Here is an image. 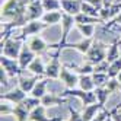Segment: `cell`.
<instances>
[{
  "label": "cell",
  "mask_w": 121,
  "mask_h": 121,
  "mask_svg": "<svg viewBox=\"0 0 121 121\" xmlns=\"http://www.w3.org/2000/svg\"><path fill=\"white\" fill-rule=\"evenodd\" d=\"M108 45L109 44H105L99 39H95L92 47L89 48V51L83 56V61L89 63V64H93L96 66L98 63L107 60V50H108Z\"/></svg>",
  "instance_id": "obj_1"
},
{
  "label": "cell",
  "mask_w": 121,
  "mask_h": 121,
  "mask_svg": "<svg viewBox=\"0 0 121 121\" xmlns=\"http://www.w3.org/2000/svg\"><path fill=\"white\" fill-rule=\"evenodd\" d=\"M45 28H48V25L44 23L41 19L39 21H28L22 28H19V35H16V38L26 41L28 38H31L34 35H39V32L44 31Z\"/></svg>",
  "instance_id": "obj_2"
},
{
  "label": "cell",
  "mask_w": 121,
  "mask_h": 121,
  "mask_svg": "<svg viewBox=\"0 0 121 121\" xmlns=\"http://www.w3.org/2000/svg\"><path fill=\"white\" fill-rule=\"evenodd\" d=\"M22 39H18L16 37H10L7 38L4 42H0V47H2V56H6L9 58H18L21 54V50L23 45Z\"/></svg>",
  "instance_id": "obj_3"
},
{
  "label": "cell",
  "mask_w": 121,
  "mask_h": 121,
  "mask_svg": "<svg viewBox=\"0 0 121 121\" xmlns=\"http://www.w3.org/2000/svg\"><path fill=\"white\" fill-rule=\"evenodd\" d=\"M0 66L2 69L6 72L7 77L12 80V79H18L19 76L23 74V70L19 66L18 58H9L6 56H0Z\"/></svg>",
  "instance_id": "obj_4"
},
{
  "label": "cell",
  "mask_w": 121,
  "mask_h": 121,
  "mask_svg": "<svg viewBox=\"0 0 121 121\" xmlns=\"http://www.w3.org/2000/svg\"><path fill=\"white\" fill-rule=\"evenodd\" d=\"M60 95H61V96H64V98H72V96L79 98L83 107H85V105H91V104L96 102V95H95V91L86 92V91H82V89H79V88H74V89H64Z\"/></svg>",
  "instance_id": "obj_5"
},
{
  "label": "cell",
  "mask_w": 121,
  "mask_h": 121,
  "mask_svg": "<svg viewBox=\"0 0 121 121\" xmlns=\"http://www.w3.org/2000/svg\"><path fill=\"white\" fill-rule=\"evenodd\" d=\"M79 77L80 76L76 72L70 70L69 67H66L63 64V69H61V73H60L58 80L64 85L66 89H74V88H77V85H79Z\"/></svg>",
  "instance_id": "obj_6"
},
{
  "label": "cell",
  "mask_w": 121,
  "mask_h": 121,
  "mask_svg": "<svg viewBox=\"0 0 121 121\" xmlns=\"http://www.w3.org/2000/svg\"><path fill=\"white\" fill-rule=\"evenodd\" d=\"M61 69H63V64L60 61V56H53L48 64L45 66V77H48L50 80H58Z\"/></svg>",
  "instance_id": "obj_7"
},
{
  "label": "cell",
  "mask_w": 121,
  "mask_h": 121,
  "mask_svg": "<svg viewBox=\"0 0 121 121\" xmlns=\"http://www.w3.org/2000/svg\"><path fill=\"white\" fill-rule=\"evenodd\" d=\"M26 44H28V47H29L37 56H41V54H44L45 51L50 50V44H48V42L42 38V37H39V35H34V37L28 38V39H26Z\"/></svg>",
  "instance_id": "obj_8"
},
{
  "label": "cell",
  "mask_w": 121,
  "mask_h": 121,
  "mask_svg": "<svg viewBox=\"0 0 121 121\" xmlns=\"http://www.w3.org/2000/svg\"><path fill=\"white\" fill-rule=\"evenodd\" d=\"M25 98H26V92H23L19 86H16V88L10 89L9 92H2V95H0V99L2 101H6L9 104H13V105H18V104H21Z\"/></svg>",
  "instance_id": "obj_9"
},
{
  "label": "cell",
  "mask_w": 121,
  "mask_h": 121,
  "mask_svg": "<svg viewBox=\"0 0 121 121\" xmlns=\"http://www.w3.org/2000/svg\"><path fill=\"white\" fill-rule=\"evenodd\" d=\"M35 57H37V54L28 47L26 41H25V42H23V45H22V50H21V54H19V57H18L19 66H21V69H22L23 72H25V70H28L29 64L34 61V58H35Z\"/></svg>",
  "instance_id": "obj_10"
},
{
  "label": "cell",
  "mask_w": 121,
  "mask_h": 121,
  "mask_svg": "<svg viewBox=\"0 0 121 121\" xmlns=\"http://www.w3.org/2000/svg\"><path fill=\"white\" fill-rule=\"evenodd\" d=\"M44 13L45 10H44V6H42V0H32L28 4V9H26L28 21H39Z\"/></svg>",
  "instance_id": "obj_11"
},
{
  "label": "cell",
  "mask_w": 121,
  "mask_h": 121,
  "mask_svg": "<svg viewBox=\"0 0 121 121\" xmlns=\"http://www.w3.org/2000/svg\"><path fill=\"white\" fill-rule=\"evenodd\" d=\"M61 104H69V98H64L61 96L60 93H45L44 96L41 98V105H44L45 108H50V107H58Z\"/></svg>",
  "instance_id": "obj_12"
},
{
  "label": "cell",
  "mask_w": 121,
  "mask_h": 121,
  "mask_svg": "<svg viewBox=\"0 0 121 121\" xmlns=\"http://www.w3.org/2000/svg\"><path fill=\"white\" fill-rule=\"evenodd\" d=\"M93 41H95V38H85V37H83L80 41H76V42H67L64 48L76 50V51H79L82 56H85V54L89 51V48L92 47Z\"/></svg>",
  "instance_id": "obj_13"
},
{
  "label": "cell",
  "mask_w": 121,
  "mask_h": 121,
  "mask_svg": "<svg viewBox=\"0 0 121 121\" xmlns=\"http://www.w3.org/2000/svg\"><path fill=\"white\" fill-rule=\"evenodd\" d=\"M45 109L47 108L44 105H38L35 109H32L29 114V121H64L61 117H47Z\"/></svg>",
  "instance_id": "obj_14"
},
{
  "label": "cell",
  "mask_w": 121,
  "mask_h": 121,
  "mask_svg": "<svg viewBox=\"0 0 121 121\" xmlns=\"http://www.w3.org/2000/svg\"><path fill=\"white\" fill-rule=\"evenodd\" d=\"M61 10L72 16L82 13V0H61Z\"/></svg>",
  "instance_id": "obj_15"
},
{
  "label": "cell",
  "mask_w": 121,
  "mask_h": 121,
  "mask_svg": "<svg viewBox=\"0 0 121 121\" xmlns=\"http://www.w3.org/2000/svg\"><path fill=\"white\" fill-rule=\"evenodd\" d=\"M41 79V76H32V77H25L23 74L18 77V86L26 93H31L34 86L37 85V82Z\"/></svg>",
  "instance_id": "obj_16"
},
{
  "label": "cell",
  "mask_w": 121,
  "mask_h": 121,
  "mask_svg": "<svg viewBox=\"0 0 121 121\" xmlns=\"http://www.w3.org/2000/svg\"><path fill=\"white\" fill-rule=\"evenodd\" d=\"M104 108H105V107H102L99 102H93V104H91V105H85L83 111H82L83 120L85 121H92L95 118V115H96L101 109H104Z\"/></svg>",
  "instance_id": "obj_17"
},
{
  "label": "cell",
  "mask_w": 121,
  "mask_h": 121,
  "mask_svg": "<svg viewBox=\"0 0 121 121\" xmlns=\"http://www.w3.org/2000/svg\"><path fill=\"white\" fill-rule=\"evenodd\" d=\"M120 41H121V37H117L114 41L108 45V50H107V60L108 63L111 64L112 61L120 58Z\"/></svg>",
  "instance_id": "obj_18"
},
{
  "label": "cell",
  "mask_w": 121,
  "mask_h": 121,
  "mask_svg": "<svg viewBox=\"0 0 121 121\" xmlns=\"http://www.w3.org/2000/svg\"><path fill=\"white\" fill-rule=\"evenodd\" d=\"M61 19H63V10H54V12H45L42 15L41 21L47 23L48 26H53V25H57V23H61Z\"/></svg>",
  "instance_id": "obj_19"
},
{
  "label": "cell",
  "mask_w": 121,
  "mask_h": 121,
  "mask_svg": "<svg viewBox=\"0 0 121 121\" xmlns=\"http://www.w3.org/2000/svg\"><path fill=\"white\" fill-rule=\"evenodd\" d=\"M28 72H31L32 76H41V77L45 76V64H44V61H42V58L39 56H37L34 58V61L28 67Z\"/></svg>",
  "instance_id": "obj_20"
},
{
  "label": "cell",
  "mask_w": 121,
  "mask_h": 121,
  "mask_svg": "<svg viewBox=\"0 0 121 121\" xmlns=\"http://www.w3.org/2000/svg\"><path fill=\"white\" fill-rule=\"evenodd\" d=\"M48 83H50V79L48 77H41V79L37 82V85L34 86V89H32V92H31V96H35V98H38V99H41L44 95L47 93V86H48Z\"/></svg>",
  "instance_id": "obj_21"
},
{
  "label": "cell",
  "mask_w": 121,
  "mask_h": 121,
  "mask_svg": "<svg viewBox=\"0 0 121 121\" xmlns=\"http://www.w3.org/2000/svg\"><path fill=\"white\" fill-rule=\"evenodd\" d=\"M77 88L82 89V91H86V92L95 91V83H93V79H92V74H82L79 77V85H77Z\"/></svg>",
  "instance_id": "obj_22"
},
{
  "label": "cell",
  "mask_w": 121,
  "mask_h": 121,
  "mask_svg": "<svg viewBox=\"0 0 121 121\" xmlns=\"http://www.w3.org/2000/svg\"><path fill=\"white\" fill-rule=\"evenodd\" d=\"M76 28L85 38H95L96 25H93V23H76Z\"/></svg>",
  "instance_id": "obj_23"
},
{
  "label": "cell",
  "mask_w": 121,
  "mask_h": 121,
  "mask_svg": "<svg viewBox=\"0 0 121 121\" xmlns=\"http://www.w3.org/2000/svg\"><path fill=\"white\" fill-rule=\"evenodd\" d=\"M112 92L107 88V86H102V88H95V95H96V102H99L102 107L107 105V102L109 99V95Z\"/></svg>",
  "instance_id": "obj_24"
},
{
  "label": "cell",
  "mask_w": 121,
  "mask_h": 121,
  "mask_svg": "<svg viewBox=\"0 0 121 121\" xmlns=\"http://www.w3.org/2000/svg\"><path fill=\"white\" fill-rule=\"evenodd\" d=\"M76 23H93V25H102V19L101 18H95V16L86 15V13H79L74 16Z\"/></svg>",
  "instance_id": "obj_25"
},
{
  "label": "cell",
  "mask_w": 121,
  "mask_h": 121,
  "mask_svg": "<svg viewBox=\"0 0 121 121\" xmlns=\"http://www.w3.org/2000/svg\"><path fill=\"white\" fill-rule=\"evenodd\" d=\"M92 79L95 83V88H102V86H107V83L111 80V77L108 76V73H96L95 72L92 74Z\"/></svg>",
  "instance_id": "obj_26"
},
{
  "label": "cell",
  "mask_w": 121,
  "mask_h": 121,
  "mask_svg": "<svg viewBox=\"0 0 121 121\" xmlns=\"http://www.w3.org/2000/svg\"><path fill=\"white\" fill-rule=\"evenodd\" d=\"M45 12H54V10H61V0H42Z\"/></svg>",
  "instance_id": "obj_27"
},
{
  "label": "cell",
  "mask_w": 121,
  "mask_h": 121,
  "mask_svg": "<svg viewBox=\"0 0 121 121\" xmlns=\"http://www.w3.org/2000/svg\"><path fill=\"white\" fill-rule=\"evenodd\" d=\"M120 73H121V57L118 60H115V61H112L108 69V76L111 79H117Z\"/></svg>",
  "instance_id": "obj_28"
},
{
  "label": "cell",
  "mask_w": 121,
  "mask_h": 121,
  "mask_svg": "<svg viewBox=\"0 0 121 121\" xmlns=\"http://www.w3.org/2000/svg\"><path fill=\"white\" fill-rule=\"evenodd\" d=\"M82 13L95 16V18H99V9H98V7H95L93 4H91V3L85 2V0H82Z\"/></svg>",
  "instance_id": "obj_29"
},
{
  "label": "cell",
  "mask_w": 121,
  "mask_h": 121,
  "mask_svg": "<svg viewBox=\"0 0 121 121\" xmlns=\"http://www.w3.org/2000/svg\"><path fill=\"white\" fill-rule=\"evenodd\" d=\"M115 109H117V107H114L112 109H107V108H104V109H101L98 114L95 115V118H93L92 121H105L108 117H112V115H114Z\"/></svg>",
  "instance_id": "obj_30"
},
{
  "label": "cell",
  "mask_w": 121,
  "mask_h": 121,
  "mask_svg": "<svg viewBox=\"0 0 121 121\" xmlns=\"http://www.w3.org/2000/svg\"><path fill=\"white\" fill-rule=\"evenodd\" d=\"M22 104L25 107H26L29 111H32V109H35L38 105H41V99H38V98H35V96H26L23 101H22Z\"/></svg>",
  "instance_id": "obj_31"
},
{
  "label": "cell",
  "mask_w": 121,
  "mask_h": 121,
  "mask_svg": "<svg viewBox=\"0 0 121 121\" xmlns=\"http://www.w3.org/2000/svg\"><path fill=\"white\" fill-rule=\"evenodd\" d=\"M67 109H69V114H70V117H69L67 121H85L82 112H77L72 105H67Z\"/></svg>",
  "instance_id": "obj_32"
},
{
  "label": "cell",
  "mask_w": 121,
  "mask_h": 121,
  "mask_svg": "<svg viewBox=\"0 0 121 121\" xmlns=\"http://www.w3.org/2000/svg\"><path fill=\"white\" fill-rule=\"evenodd\" d=\"M13 108H15V105H7L6 101H2V105H0V114H2V117L13 115Z\"/></svg>",
  "instance_id": "obj_33"
},
{
  "label": "cell",
  "mask_w": 121,
  "mask_h": 121,
  "mask_svg": "<svg viewBox=\"0 0 121 121\" xmlns=\"http://www.w3.org/2000/svg\"><path fill=\"white\" fill-rule=\"evenodd\" d=\"M108 69H109L108 60H104V61H101V63H98L96 66H95V72L96 73H108Z\"/></svg>",
  "instance_id": "obj_34"
},
{
  "label": "cell",
  "mask_w": 121,
  "mask_h": 121,
  "mask_svg": "<svg viewBox=\"0 0 121 121\" xmlns=\"http://www.w3.org/2000/svg\"><path fill=\"white\" fill-rule=\"evenodd\" d=\"M115 107H117V109L114 112V115H112V120L114 121H121V102L118 104V105H115Z\"/></svg>",
  "instance_id": "obj_35"
},
{
  "label": "cell",
  "mask_w": 121,
  "mask_h": 121,
  "mask_svg": "<svg viewBox=\"0 0 121 121\" xmlns=\"http://www.w3.org/2000/svg\"><path fill=\"white\" fill-rule=\"evenodd\" d=\"M85 2H88V3H91V4H93L95 7H98V9L101 10L102 7H104V4H102V0H85Z\"/></svg>",
  "instance_id": "obj_36"
},
{
  "label": "cell",
  "mask_w": 121,
  "mask_h": 121,
  "mask_svg": "<svg viewBox=\"0 0 121 121\" xmlns=\"http://www.w3.org/2000/svg\"><path fill=\"white\" fill-rule=\"evenodd\" d=\"M7 79H9V77H7V74H6V72L3 70V69H2V70H0V80H2V88H3V86H6V80Z\"/></svg>",
  "instance_id": "obj_37"
},
{
  "label": "cell",
  "mask_w": 121,
  "mask_h": 121,
  "mask_svg": "<svg viewBox=\"0 0 121 121\" xmlns=\"http://www.w3.org/2000/svg\"><path fill=\"white\" fill-rule=\"evenodd\" d=\"M104 7H109L111 4H114V0H102Z\"/></svg>",
  "instance_id": "obj_38"
},
{
  "label": "cell",
  "mask_w": 121,
  "mask_h": 121,
  "mask_svg": "<svg viewBox=\"0 0 121 121\" xmlns=\"http://www.w3.org/2000/svg\"><path fill=\"white\" fill-rule=\"evenodd\" d=\"M117 79H118V82H120V83H121V73H120V74H118V77H117Z\"/></svg>",
  "instance_id": "obj_39"
},
{
  "label": "cell",
  "mask_w": 121,
  "mask_h": 121,
  "mask_svg": "<svg viewBox=\"0 0 121 121\" xmlns=\"http://www.w3.org/2000/svg\"><path fill=\"white\" fill-rule=\"evenodd\" d=\"M105 121H114V120H112V117H108V118H107Z\"/></svg>",
  "instance_id": "obj_40"
},
{
  "label": "cell",
  "mask_w": 121,
  "mask_h": 121,
  "mask_svg": "<svg viewBox=\"0 0 121 121\" xmlns=\"http://www.w3.org/2000/svg\"><path fill=\"white\" fill-rule=\"evenodd\" d=\"M120 57H121V41H120Z\"/></svg>",
  "instance_id": "obj_41"
},
{
  "label": "cell",
  "mask_w": 121,
  "mask_h": 121,
  "mask_svg": "<svg viewBox=\"0 0 121 121\" xmlns=\"http://www.w3.org/2000/svg\"><path fill=\"white\" fill-rule=\"evenodd\" d=\"M114 3H121V0H114Z\"/></svg>",
  "instance_id": "obj_42"
},
{
  "label": "cell",
  "mask_w": 121,
  "mask_h": 121,
  "mask_svg": "<svg viewBox=\"0 0 121 121\" xmlns=\"http://www.w3.org/2000/svg\"><path fill=\"white\" fill-rule=\"evenodd\" d=\"M120 34H121V31H120Z\"/></svg>",
  "instance_id": "obj_43"
}]
</instances>
